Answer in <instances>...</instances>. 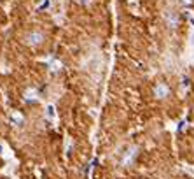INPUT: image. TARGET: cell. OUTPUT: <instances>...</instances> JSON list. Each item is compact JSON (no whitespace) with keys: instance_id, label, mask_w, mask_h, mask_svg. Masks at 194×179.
<instances>
[{"instance_id":"cell-1","label":"cell","mask_w":194,"mask_h":179,"mask_svg":"<svg viewBox=\"0 0 194 179\" xmlns=\"http://www.w3.org/2000/svg\"><path fill=\"white\" fill-rule=\"evenodd\" d=\"M168 95V88L165 84H158L156 86V97H159V98H165Z\"/></svg>"},{"instance_id":"cell-2","label":"cell","mask_w":194,"mask_h":179,"mask_svg":"<svg viewBox=\"0 0 194 179\" xmlns=\"http://www.w3.org/2000/svg\"><path fill=\"white\" fill-rule=\"evenodd\" d=\"M42 39H44V35H42V34H32V35L28 37V42L33 44V46H37V44L42 42Z\"/></svg>"},{"instance_id":"cell-3","label":"cell","mask_w":194,"mask_h":179,"mask_svg":"<svg viewBox=\"0 0 194 179\" xmlns=\"http://www.w3.org/2000/svg\"><path fill=\"white\" fill-rule=\"evenodd\" d=\"M49 4H51V0H46V2H42L40 9H47V7H49Z\"/></svg>"}]
</instances>
